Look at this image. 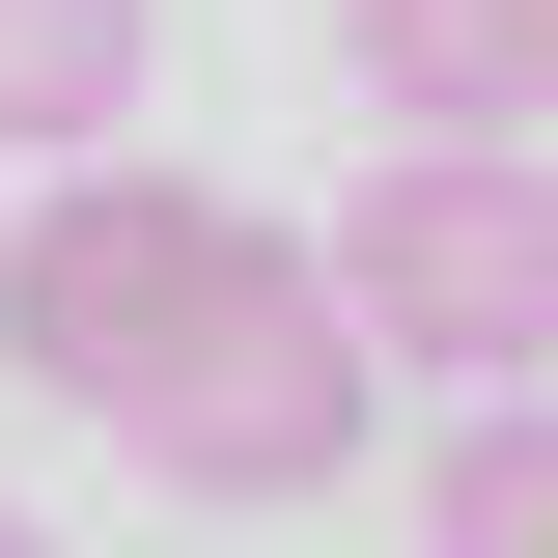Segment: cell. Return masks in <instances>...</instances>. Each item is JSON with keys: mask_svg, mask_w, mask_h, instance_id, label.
<instances>
[{"mask_svg": "<svg viewBox=\"0 0 558 558\" xmlns=\"http://www.w3.org/2000/svg\"><path fill=\"white\" fill-rule=\"evenodd\" d=\"M418 558H558V391H475L418 447Z\"/></svg>", "mask_w": 558, "mask_h": 558, "instance_id": "8992f818", "label": "cell"}, {"mask_svg": "<svg viewBox=\"0 0 558 558\" xmlns=\"http://www.w3.org/2000/svg\"><path fill=\"white\" fill-rule=\"evenodd\" d=\"M140 112V0H0V168H112Z\"/></svg>", "mask_w": 558, "mask_h": 558, "instance_id": "277c9868", "label": "cell"}, {"mask_svg": "<svg viewBox=\"0 0 558 558\" xmlns=\"http://www.w3.org/2000/svg\"><path fill=\"white\" fill-rule=\"evenodd\" d=\"M363 418H391V363H363V336H336V279L252 223V252L196 279V336L112 391V447H140L168 502H336V475H363Z\"/></svg>", "mask_w": 558, "mask_h": 558, "instance_id": "7a4b0ae2", "label": "cell"}, {"mask_svg": "<svg viewBox=\"0 0 558 558\" xmlns=\"http://www.w3.org/2000/svg\"><path fill=\"white\" fill-rule=\"evenodd\" d=\"M0 558H57V531H28V502H0Z\"/></svg>", "mask_w": 558, "mask_h": 558, "instance_id": "ba28073f", "label": "cell"}, {"mask_svg": "<svg viewBox=\"0 0 558 558\" xmlns=\"http://www.w3.org/2000/svg\"><path fill=\"white\" fill-rule=\"evenodd\" d=\"M336 84L391 140H502V112H531V84H502V0H336Z\"/></svg>", "mask_w": 558, "mask_h": 558, "instance_id": "5b68a950", "label": "cell"}, {"mask_svg": "<svg viewBox=\"0 0 558 558\" xmlns=\"http://www.w3.org/2000/svg\"><path fill=\"white\" fill-rule=\"evenodd\" d=\"M363 363H447V391H558V168L531 140H391L336 223H307Z\"/></svg>", "mask_w": 558, "mask_h": 558, "instance_id": "6da1fadb", "label": "cell"}, {"mask_svg": "<svg viewBox=\"0 0 558 558\" xmlns=\"http://www.w3.org/2000/svg\"><path fill=\"white\" fill-rule=\"evenodd\" d=\"M502 84H531V112H558V0H502Z\"/></svg>", "mask_w": 558, "mask_h": 558, "instance_id": "52a82bcc", "label": "cell"}, {"mask_svg": "<svg viewBox=\"0 0 558 558\" xmlns=\"http://www.w3.org/2000/svg\"><path fill=\"white\" fill-rule=\"evenodd\" d=\"M223 252H252V196H196V168H140V140H112V168H57V196H0V363L112 418L140 363L196 336Z\"/></svg>", "mask_w": 558, "mask_h": 558, "instance_id": "3957f363", "label": "cell"}]
</instances>
